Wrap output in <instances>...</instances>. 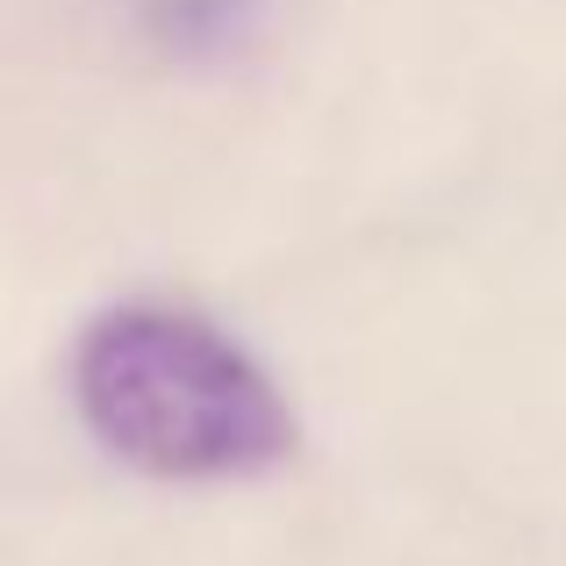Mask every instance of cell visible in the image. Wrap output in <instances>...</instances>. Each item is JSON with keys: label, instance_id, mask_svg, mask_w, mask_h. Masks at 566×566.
<instances>
[{"label": "cell", "instance_id": "2", "mask_svg": "<svg viewBox=\"0 0 566 566\" xmlns=\"http://www.w3.org/2000/svg\"><path fill=\"white\" fill-rule=\"evenodd\" d=\"M144 29L172 57H237L265 29V0H144Z\"/></svg>", "mask_w": 566, "mask_h": 566}, {"label": "cell", "instance_id": "1", "mask_svg": "<svg viewBox=\"0 0 566 566\" xmlns=\"http://www.w3.org/2000/svg\"><path fill=\"white\" fill-rule=\"evenodd\" d=\"M80 423L151 481H259L287 467L302 423L259 359L187 308H108L72 345Z\"/></svg>", "mask_w": 566, "mask_h": 566}]
</instances>
